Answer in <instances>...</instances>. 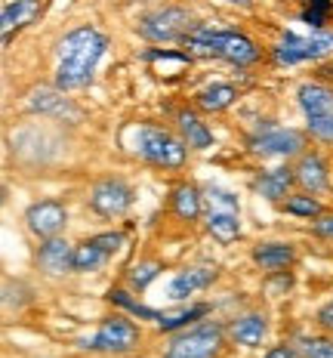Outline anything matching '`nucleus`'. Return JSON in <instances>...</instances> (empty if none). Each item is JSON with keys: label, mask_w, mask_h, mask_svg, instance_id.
Listing matches in <instances>:
<instances>
[{"label": "nucleus", "mask_w": 333, "mask_h": 358, "mask_svg": "<svg viewBox=\"0 0 333 358\" xmlns=\"http://www.w3.org/2000/svg\"><path fill=\"white\" fill-rule=\"evenodd\" d=\"M108 50V37L93 25H80L68 31L62 41L56 43V74H53V87L62 93H74L93 84V74L99 59Z\"/></svg>", "instance_id": "nucleus-1"}, {"label": "nucleus", "mask_w": 333, "mask_h": 358, "mask_svg": "<svg viewBox=\"0 0 333 358\" xmlns=\"http://www.w3.org/2000/svg\"><path fill=\"white\" fill-rule=\"evenodd\" d=\"M182 47L191 56H207V59H222L228 65H256L262 59V50L250 34L235 31V28H216V25H195L182 37Z\"/></svg>", "instance_id": "nucleus-2"}, {"label": "nucleus", "mask_w": 333, "mask_h": 358, "mask_svg": "<svg viewBox=\"0 0 333 358\" xmlns=\"http://www.w3.org/2000/svg\"><path fill=\"white\" fill-rule=\"evenodd\" d=\"M121 139L139 161L148 164V167L182 170L185 161H188V145L182 143V136L173 130H167V127H161V124H148V121L130 124Z\"/></svg>", "instance_id": "nucleus-3"}, {"label": "nucleus", "mask_w": 333, "mask_h": 358, "mask_svg": "<svg viewBox=\"0 0 333 358\" xmlns=\"http://www.w3.org/2000/svg\"><path fill=\"white\" fill-rule=\"evenodd\" d=\"M225 343H228V331L219 322H198L185 331L173 334L164 349L161 358H219L225 352Z\"/></svg>", "instance_id": "nucleus-4"}, {"label": "nucleus", "mask_w": 333, "mask_h": 358, "mask_svg": "<svg viewBox=\"0 0 333 358\" xmlns=\"http://www.w3.org/2000/svg\"><path fill=\"white\" fill-rule=\"evenodd\" d=\"M195 28V16H191L188 6H176V3H167V6H158V10L145 13V16L136 19V34L148 43H173Z\"/></svg>", "instance_id": "nucleus-5"}, {"label": "nucleus", "mask_w": 333, "mask_h": 358, "mask_svg": "<svg viewBox=\"0 0 333 358\" xmlns=\"http://www.w3.org/2000/svg\"><path fill=\"white\" fill-rule=\"evenodd\" d=\"M142 346V331H139L136 318L127 315V312H117V315H108L102 318L99 327H96V334L87 343V349H93V352H102V355H130L136 352V349Z\"/></svg>", "instance_id": "nucleus-6"}, {"label": "nucleus", "mask_w": 333, "mask_h": 358, "mask_svg": "<svg viewBox=\"0 0 333 358\" xmlns=\"http://www.w3.org/2000/svg\"><path fill=\"white\" fill-rule=\"evenodd\" d=\"M333 53V31H312V34H296L284 31L281 41L272 47V62L278 69H293L299 62H318V59Z\"/></svg>", "instance_id": "nucleus-7"}, {"label": "nucleus", "mask_w": 333, "mask_h": 358, "mask_svg": "<svg viewBox=\"0 0 333 358\" xmlns=\"http://www.w3.org/2000/svg\"><path fill=\"white\" fill-rule=\"evenodd\" d=\"M133 201H136V192H133V185L121 176L96 179L90 185V195H87L90 210L96 216H102V220H117V216H124L133 207Z\"/></svg>", "instance_id": "nucleus-8"}, {"label": "nucleus", "mask_w": 333, "mask_h": 358, "mask_svg": "<svg viewBox=\"0 0 333 358\" xmlns=\"http://www.w3.org/2000/svg\"><path fill=\"white\" fill-rule=\"evenodd\" d=\"M256 158H299L306 152V133L293 127H265L247 139Z\"/></svg>", "instance_id": "nucleus-9"}, {"label": "nucleus", "mask_w": 333, "mask_h": 358, "mask_svg": "<svg viewBox=\"0 0 333 358\" xmlns=\"http://www.w3.org/2000/svg\"><path fill=\"white\" fill-rule=\"evenodd\" d=\"M65 222H68V207L59 198H40L34 204H28V210H25V229L37 241L56 238L65 229Z\"/></svg>", "instance_id": "nucleus-10"}, {"label": "nucleus", "mask_w": 333, "mask_h": 358, "mask_svg": "<svg viewBox=\"0 0 333 358\" xmlns=\"http://www.w3.org/2000/svg\"><path fill=\"white\" fill-rule=\"evenodd\" d=\"M34 263L40 272H47L50 278H62V275L74 272V244H68L62 235L43 238L34 250Z\"/></svg>", "instance_id": "nucleus-11"}, {"label": "nucleus", "mask_w": 333, "mask_h": 358, "mask_svg": "<svg viewBox=\"0 0 333 358\" xmlns=\"http://www.w3.org/2000/svg\"><path fill=\"white\" fill-rule=\"evenodd\" d=\"M25 106L34 111V115H47V117H59V121H77L80 111L77 106L68 99V93L56 87H34L31 93L25 96Z\"/></svg>", "instance_id": "nucleus-12"}, {"label": "nucleus", "mask_w": 333, "mask_h": 358, "mask_svg": "<svg viewBox=\"0 0 333 358\" xmlns=\"http://www.w3.org/2000/svg\"><path fill=\"white\" fill-rule=\"evenodd\" d=\"M293 173H296V185H299L302 192L324 195V192L330 189V164L324 161L321 152H312V148H306V152L296 158Z\"/></svg>", "instance_id": "nucleus-13"}, {"label": "nucleus", "mask_w": 333, "mask_h": 358, "mask_svg": "<svg viewBox=\"0 0 333 358\" xmlns=\"http://www.w3.org/2000/svg\"><path fill=\"white\" fill-rule=\"evenodd\" d=\"M225 331H228V343L244 349H256L269 337V318L262 312H241V315H235L228 322Z\"/></svg>", "instance_id": "nucleus-14"}, {"label": "nucleus", "mask_w": 333, "mask_h": 358, "mask_svg": "<svg viewBox=\"0 0 333 358\" xmlns=\"http://www.w3.org/2000/svg\"><path fill=\"white\" fill-rule=\"evenodd\" d=\"M250 259L262 272H284L296 263V244L290 241H259L250 248Z\"/></svg>", "instance_id": "nucleus-15"}, {"label": "nucleus", "mask_w": 333, "mask_h": 358, "mask_svg": "<svg viewBox=\"0 0 333 358\" xmlns=\"http://www.w3.org/2000/svg\"><path fill=\"white\" fill-rule=\"evenodd\" d=\"M293 185H296L293 167H275V170H262V173H256L253 182H250V189H253L259 198L272 201V204H281V201L293 192Z\"/></svg>", "instance_id": "nucleus-16"}, {"label": "nucleus", "mask_w": 333, "mask_h": 358, "mask_svg": "<svg viewBox=\"0 0 333 358\" xmlns=\"http://www.w3.org/2000/svg\"><path fill=\"white\" fill-rule=\"evenodd\" d=\"M40 16V0H10L0 10V31H3V47L13 43V34H19L22 28H28Z\"/></svg>", "instance_id": "nucleus-17"}, {"label": "nucleus", "mask_w": 333, "mask_h": 358, "mask_svg": "<svg viewBox=\"0 0 333 358\" xmlns=\"http://www.w3.org/2000/svg\"><path fill=\"white\" fill-rule=\"evenodd\" d=\"M167 207L179 222L191 226V222H198L201 220V213H204V195H201V189H198L195 182H179L173 192H170Z\"/></svg>", "instance_id": "nucleus-18"}, {"label": "nucleus", "mask_w": 333, "mask_h": 358, "mask_svg": "<svg viewBox=\"0 0 333 358\" xmlns=\"http://www.w3.org/2000/svg\"><path fill=\"white\" fill-rule=\"evenodd\" d=\"M173 124H176V133L182 136V143L188 145L191 152H207V148L213 145V130L201 121V115H198L195 108H179Z\"/></svg>", "instance_id": "nucleus-19"}, {"label": "nucleus", "mask_w": 333, "mask_h": 358, "mask_svg": "<svg viewBox=\"0 0 333 358\" xmlns=\"http://www.w3.org/2000/svg\"><path fill=\"white\" fill-rule=\"evenodd\" d=\"M216 266H188L182 268V272L173 275V281H170V296L173 300H188V296H195L198 290H207L216 281Z\"/></svg>", "instance_id": "nucleus-20"}, {"label": "nucleus", "mask_w": 333, "mask_h": 358, "mask_svg": "<svg viewBox=\"0 0 333 358\" xmlns=\"http://www.w3.org/2000/svg\"><path fill=\"white\" fill-rule=\"evenodd\" d=\"M296 102H299L302 115L318 117V115H333V90L318 84V80H306L296 90Z\"/></svg>", "instance_id": "nucleus-21"}, {"label": "nucleus", "mask_w": 333, "mask_h": 358, "mask_svg": "<svg viewBox=\"0 0 333 358\" xmlns=\"http://www.w3.org/2000/svg\"><path fill=\"white\" fill-rule=\"evenodd\" d=\"M235 99H238V90L232 84H210L195 96V106L201 111H207V115H219V111L232 108Z\"/></svg>", "instance_id": "nucleus-22"}, {"label": "nucleus", "mask_w": 333, "mask_h": 358, "mask_svg": "<svg viewBox=\"0 0 333 358\" xmlns=\"http://www.w3.org/2000/svg\"><path fill=\"white\" fill-rule=\"evenodd\" d=\"M207 312H210V306H207V303L185 306V309H179V312H164V315H161V322L154 327H158L161 334H179V331H185V327L204 322Z\"/></svg>", "instance_id": "nucleus-23"}, {"label": "nucleus", "mask_w": 333, "mask_h": 358, "mask_svg": "<svg viewBox=\"0 0 333 358\" xmlns=\"http://www.w3.org/2000/svg\"><path fill=\"white\" fill-rule=\"evenodd\" d=\"M207 235L219 244H235L241 238V220L232 210H213L207 216Z\"/></svg>", "instance_id": "nucleus-24"}, {"label": "nucleus", "mask_w": 333, "mask_h": 358, "mask_svg": "<svg viewBox=\"0 0 333 358\" xmlns=\"http://www.w3.org/2000/svg\"><path fill=\"white\" fill-rule=\"evenodd\" d=\"M281 210H284L287 216H296V220H318L324 210V204L318 201V195H312V192H290L284 201H281Z\"/></svg>", "instance_id": "nucleus-25"}, {"label": "nucleus", "mask_w": 333, "mask_h": 358, "mask_svg": "<svg viewBox=\"0 0 333 358\" xmlns=\"http://www.w3.org/2000/svg\"><path fill=\"white\" fill-rule=\"evenodd\" d=\"M108 303L117 306V309H124L127 315L136 318V322H154V324H158L161 315H164L161 309H148V306H142L139 300H133V294H130V290H124V287H111L108 290Z\"/></svg>", "instance_id": "nucleus-26"}, {"label": "nucleus", "mask_w": 333, "mask_h": 358, "mask_svg": "<svg viewBox=\"0 0 333 358\" xmlns=\"http://www.w3.org/2000/svg\"><path fill=\"white\" fill-rule=\"evenodd\" d=\"M108 263V253L87 238V241L74 244V272H96Z\"/></svg>", "instance_id": "nucleus-27"}, {"label": "nucleus", "mask_w": 333, "mask_h": 358, "mask_svg": "<svg viewBox=\"0 0 333 358\" xmlns=\"http://www.w3.org/2000/svg\"><path fill=\"white\" fill-rule=\"evenodd\" d=\"M333 16V0H306L299 10V19L306 22L312 31H324Z\"/></svg>", "instance_id": "nucleus-28"}, {"label": "nucleus", "mask_w": 333, "mask_h": 358, "mask_svg": "<svg viewBox=\"0 0 333 358\" xmlns=\"http://www.w3.org/2000/svg\"><path fill=\"white\" fill-rule=\"evenodd\" d=\"M164 272V266L158 263V259H145V263H136L127 272V285H130V290H136V294H142V290L151 285L158 275Z\"/></svg>", "instance_id": "nucleus-29"}, {"label": "nucleus", "mask_w": 333, "mask_h": 358, "mask_svg": "<svg viewBox=\"0 0 333 358\" xmlns=\"http://www.w3.org/2000/svg\"><path fill=\"white\" fill-rule=\"evenodd\" d=\"M306 133L312 139H318L321 145H333V115L306 117Z\"/></svg>", "instance_id": "nucleus-30"}, {"label": "nucleus", "mask_w": 333, "mask_h": 358, "mask_svg": "<svg viewBox=\"0 0 333 358\" xmlns=\"http://www.w3.org/2000/svg\"><path fill=\"white\" fill-rule=\"evenodd\" d=\"M296 343L306 358H333V340L327 337H299Z\"/></svg>", "instance_id": "nucleus-31"}, {"label": "nucleus", "mask_w": 333, "mask_h": 358, "mask_svg": "<svg viewBox=\"0 0 333 358\" xmlns=\"http://www.w3.org/2000/svg\"><path fill=\"white\" fill-rule=\"evenodd\" d=\"M90 241L96 244V248H102V250H105L108 257H111V253H117V250L124 248L127 235H124V232H99V235H93Z\"/></svg>", "instance_id": "nucleus-32"}, {"label": "nucleus", "mask_w": 333, "mask_h": 358, "mask_svg": "<svg viewBox=\"0 0 333 358\" xmlns=\"http://www.w3.org/2000/svg\"><path fill=\"white\" fill-rule=\"evenodd\" d=\"M293 285V278H290V272H269V278H265V287H269V294L272 296H284L287 290H290Z\"/></svg>", "instance_id": "nucleus-33"}, {"label": "nucleus", "mask_w": 333, "mask_h": 358, "mask_svg": "<svg viewBox=\"0 0 333 358\" xmlns=\"http://www.w3.org/2000/svg\"><path fill=\"white\" fill-rule=\"evenodd\" d=\"M318 241H330L333 244V213H321L318 220H312V229H309Z\"/></svg>", "instance_id": "nucleus-34"}, {"label": "nucleus", "mask_w": 333, "mask_h": 358, "mask_svg": "<svg viewBox=\"0 0 333 358\" xmlns=\"http://www.w3.org/2000/svg\"><path fill=\"white\" fill-rule=\"evenodd\" d=\"M262 358H306V355H302L296 346H290V343H278V346H272Z\"/></svg>", "instance_id": "nucleus-35"}, {"label": "nucleus", "mask_w": 333, "mask_h": 358, "mask_svg": "<svg viewBox=\"0 0 333 358\" xmlns=\"http://www.w3.org/2000/svg\"><path fill=\"white\" fill-rule=\"evenodd\" d=\"M318 327H321L324 334H333V300L318 309Z\"/></svg>", "instance_id": "nucleus-36"}, {"label": "nucleus", "mask_w": 333, "mask_h": 358, "mask_svg": "<svg viewBox=\"0 0 333 358\" xmlns=\"http://www.w3.org/2000/svg\"><path fill=\"white\" fill-rule=\"evenodd\" d=\"M228 3H238V6H250V0H228Z\"/></svg>", "instance_id": "nucleus-37"}]
</instances>
